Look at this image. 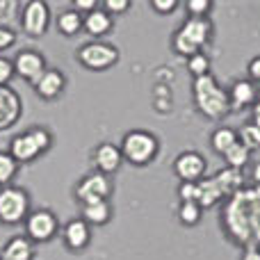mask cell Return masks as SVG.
<instances>
[{"instance_id": "obj_1", "label": "cell", "mask_w": 260, "mask_h": 260, "mask_svg": "<svg viewBox=\"0 0 260 260\" xmlns=\"http://www.w3.org/2000/svg\"><path fill=\"white\" fill-rule=\"evenodd\" d=\"M221 229L235 244L260 247V187L244 185L221 206Z\"/></svg>"}, {"instance_id": "obj_2", "label": "cell", "mask_w": 260, "mask_h": 260, "mask_svg": "<svg viewBox=\"0 0 260 260\" xmlns=\"http://www.w3.org/2000/svg\"><path fill=\"white\" fill-rule=\"evenodd\" d=\"M192 91H194V105L206 119L219 121V119L231 114L229 89H224L221 82L212 73H208L203 78H194Z\"/></svg>"}, {"instance_id": "obj_3", "label": "cell", "mask_w": 260, "mask_h": 260, "mask_svg": "<svg viewBox=\"0 0 260 260\" xmlns=\"http://www.w3.org/2000/svg\"><path fill=\"white\" fill-rule=\"evenodd\" d=\"M212 37V21L210 18H192L187 16L185 23L174 32V50L178 55H185V57H192L197 53H203L208 44H210Z\"/></svg>"}, {"instance_id": "obj_4", "label": "cell", "mask_w": 260, "mask_h": 260, "mask_svg": "<svg viewBox=\"0 0 260 260\" xmlns=\"http://www.w3.org/2000/svg\"><path fill=\"white\" fill-rule=\"evenodd\" d=\"M121 155L126 157L130 165L144 167L157 155V148H160V142L153 133L148 130H130V133L123 135L121 139Z\"/></svg>"}, {"instance_id": "obj_5", "label": "cell", "mask_w": 260, "mask_h": 260, "mask_svg": "<svg viewBox=\"0 0 260 260\" xmlns=\"http://www.w3.org/2000/svg\"><path fill=\"white\" fill-rule=\"evenodd\" d=\"M78 57L85 64L87 69H94V71H101V69H110L112 64H117L119 59V50L114 48L112 44H103V41H91V44L82 46L78 50Z\"/></svg>"}, {"instance_id": "obj_6", "label": "cell", "mask_w": 260, "mask_h": 260, "mask_svg": "<svg viewBox=\"0 0 260 260\" xmlns=\"http://www.w3.org/2000/svg\"><path fill=\"white\" fill-rule=\"evenodd\" d=\"M27 210V194L18 187H3L0 189V221L16 224L25 217Z\"/></svg>"}, {"instance_id": "obj_7", "label": "cell", "mask_w": 260, "mask_h": 260, "mask_svg": "<svg viewBox=\"0 0 260 260\" xmlns=\"http://www.w3.org/2000/svg\"><path fill=\"white\" fill-rule=\"evenodd\" d=\"M206 169H208L206 157L199 151H183L174 160V174L183 183H199V180H203Z\"/></svg>"}, {"instance_id": "obj_8", "label": "cell", "mask_w": 260, "mask_h": 260, "mask_svg": "<svg viewBox=\"0 0 260 260\" xmlns=\"http://www.w3.org/2000/svg\"><path fill=\"white\" fill-rule=\"evenodd\" d=\"M110 192H112V185H110L108 176L101 174V171H94V174L85 176L76 189V194L82 201V206H85V203H91V201H108Z\"/></svg>"}, {"instance_id": "obj_9", "label": "cell", "mask_w": 260, "mask_h": 260, "mask_svg": "<svg viewBox=\"0 0 260 260\" xmlns=\"http://www.w3.org/2000/svg\"><path fill=\"white\" fill-rule=\"evenodd\" d=\"M229 101H231V112H242L247 108H253L258 101V87L249 78H238L229 89Z\"/></svg>"}, {"instance_id": "obj_10", "label": "cell", "mask_w": 260, "mask_h": 260, "mask_svg": "<svg viewBox=\"0 0 260 260\" xmlns=\"http://www.w3.org/2000/svg\"><path fill=\"white\" fill-rule=\"evenodd\" d=\"M23 27L30 35H41L48 27V7L41 0H32L23 9Z\"/></svg>"}, {"instance_id": "obj_11", "label": "cell", "mask_w": 260, "mask_h": 260, "mask_svg": "<svg viewBox=\"0 0 260 260\" xmlns=\"http://www.w3.org/2000/svg\"><path fill=\"white\" fill-rule=\"evenodd\" d=\"M18 114H21V99L14 89L0 85V130L9 128L16 123Z\"/></svg>"}, {"instance_id": "obj_12", "label": "cell", "mask_w": 260, "mask_h": 260, "mask_svg": "<svg viewBox=\"0 0 260 260\" xmlns=\"http://www.w3.org/2000/svg\"><path fill=\"white\" fill-rule=\"evenodd\" d=\"M57 231V221H55L53 212L48 210H37L27 217V233L35 240H48L50 235Z\"/></svg>"}, {"instance_id": "obj_13", "label": "cell", "mask_w": 260, "mask_h": 260, "mask_svg": "<svg viewBox=\"0 0 260 260\" xmlns=\"http://www.w3.org/2000/svg\"><path fill=\"white\" fill-rule=\"evenodd\" d=\"M121 148L114 146V144H101L99 148L94 151V162H96V169L101 171V174H112V171H117L119 167H121Z\"/></svg>"}, {"instance_id": "obj_14", "label": "cell", "mask_w": 260, "mask_h": 260, "mask_svg": "<svg viewBox=\"0 0 260 260\" xmlns=\"http://www.w3.org/2000/svg\"><path fill=\"white\" fill-rule=\"evenodd\" d=\"M14 69H16L18 76L37 82L41 76H44V59H41L37 53H32V50H25V53H18L16 62H14Z\"/></svg>"}, {"instance_id": "obj_15", "label": "cell", "mask_w": 260, "mask_h": 260, "mask_svg": "<svg viewBox=\"0 0 260 260\" xmlns=\"http://www.w3.org/2000/svg\"><path fill=\"white\" fill-rule=\"evenodd\" d=\"M219 201H226V197H224V192H221V187H219L215 176L199 180L197 183V203L199 206L206 210V208H212Z\"/></svg>"}, {"instance_id": "obj_16", "label": "cell", "mask_w": 260, "mask_h": 260, "mask_svg": "<svg viewBox=\"0 0 260 260\" xmlns=\"http://www.w3.org/2000/svg\"><path fill=\"white\" fill-rule=\"evenodd\" d=\"M39 153H41L39 144L35 142V137H32L30 133H23V135H18V137L12 139V153H9V155H12L14 160L30 162V160H35Z\"/></svg>"}, {"instance_id": "obj_17", "label": "cell", "mask_w": 260, "mask_h": 260, "mask_svg": "<svg viewBox=\"0 0 260 260\" xmlns=\"http://www.w3.org/2000/svg\"><path fill=\"white\" fill-rule=\"evenodd\" d=\"M64 240L71 249H82L89 242V226H87L85 219H73L67 224L64 229Z\"/></svg>"}, {"instance_id": "obj_18", "label": "cell", "mask_w": 260, "mask_h": 260, "mask_svg": "<svg viewBox=\"0 0 260 260\" xmlns=\"http://www.w3.org/2000/svg\"><path fill=\"white\" fill-rule=\"evenodd\" d=\"M215 178H217V183H219L226 199H231L235 192H240V189L244 187V174L238 169H231V167H226L219 174H215Z\"/></svg>"}, {"instance_id": "obj_19", "label": "cell", "mask_w": 260, "mask_h": 260, "mask_svg": "<svg viewBox=\"0 0 260 260\" xmlns=\"http://www.w3.org/2000/svg\"><path fill=\"white\" fill-rule=\"evenodd\" d=\"M82 27H85L89 35L101 37V35H105V32L112 30V16H110L105 9H99V7H96L94 12H89V14L85 16V23H82Z\"/></svg>"}, {"instance_id": "obj_20", "label": "cell", "mask_w": 260, "mask_h": 260, "mask_svg": "<svg viewBox=\"0 0 260 260\" xmlns=\"http://www.w3.org/2000/svg\"><path fill=\"white\" fill-rule=\"evenodd\" d=\"M35 85H37L39 96H44V99H53V96H57L59 91H62L64 76L59 71H44V76H41Z\"/></svg>"}, {"instance_id": "obj_21", "label": "cell", "mask_w": 260, "mask_h": 260, "mask_svg": "<svg viewBox=\"0 0 260 260\" xmlns=\"http://www.w3.org/2000/svg\"><path fill=\"white\" fill-rule=\"evenodd\" d=\"M238 130L231 128V126H219L215 128V133L210 135V144H212V151H217L219 155H224L233 144H238Z\"/></svg>"}, {"instance_id": "obj_22", "label": "cell", "mask_w": 260, "mask_h": 260, "mask_svg": "<svg viewBox=\"0 0 260 260\" xmlns=\"http://www.w3.org/2000/svg\"><path fill=\"white\" fill-rule=\"evenodd\" d=\"M110 215H112V208L108 201H91L82 206V217L91 224H108Z\"/></svg>"}, {"instance_id": "obj_23", "label": "cell", "mask_w": 260, "mask_h": 260, "mask_svg": "<svg viewBox=\"0 0 260 260\" xmlns=\"http://www.w3.org/2000/svg\"><path fill=\"white\" fill-rule=\"evenodd\" d=\"M226 160V165L231 167V169H238V171H242L244 167L249 165V157H251V151H249L244 144H233V146L229 148V151L221 155Z\"/></svg>"}, {"instance_id": "obj_24", "label": "cell", "mask_w": 260, "mask_h": 260, "mask_svg": "<svg viewBox=\"0 0 260 260\" xmlns=\"http://www.w3.org/2000/svg\"><path fill=\"white\" fill-rule=\"evenodd\" d=\"M82 23H85V18H82L80 12H76V9L62 12L57 18V27H59V32H64V35H76V32H80Z\"/></svg>"}, {"instance_id": "obj_25", "label": "cell", "mask_w": 260, "mask_h": 260, "mask_svg": "<svg viewBox=\"0 0 260 260\" xmlns=\"http://www.w3.org/2000/svg\"><path fill=\"white\" fill-rule=\"evenodd\" d=\"M30 256H32V247L25 238H14L5 247V260H30Z\"/></svg>"}, {"instance_id": "obj_26", "label": "cell", "mask_w": 260, "mask_h": 260, "mask_svg": "<svg viewBox=\"0 0 260 260\" xmlns=\"http://www.w3.org/2000/svg\"><path fill=\"white\" fill-rule=\"evenodd\" d=\"M201 215H203V208L199 203H192V201H180L178 206V219L183 221L185 226H197L201 221Z\"/></svg>"}, {"instance_id": "obj_27", "label": "cell", "mask_w": 260, "mask_h": 260, "mask_svg": "<svg viewBox=\"0 0 260 260\" xmlns=\"http://www.w3.org/2000/svg\"><path fill=\"white\" fill-rule=\"evenodd\" d=\"M238 139L249 151H258L260 148V128L253 126V123H247V126H242L238 130Z\"/></svg>"}, {"instance_id": "obj_28", "label": "cell", "mask_w": 260, "mask_h": 260, "mask_svg": "<svg viewBox=\"0 0 260 260\" xmlns=\"http://www.w3.org/2000/svg\"><path fill=\"white\" fill-rule=\"evenodd\" d=\"M210 57L206 53H197L192 57H187V71L192 73L194 78H203L210 73Z\"/></svg>"}, {"instance_id": "obj_29", "label": "cell", "mask_w": 260, "mask_h": 260, "mask_svg": "<svg viewBox=\"0 0 260 260\" xmlns=\"http://www.w3.org/2000/svg\"><path fill=\"white\" fill-rule=\"evenodd\" d=\"M185 9H187V16H192V18H208L212 3L210 0H187Z\"/></svg>"}, {"instance_id": "obj_30", "label": "cell", "mask_w": 260, "mask_h": 260, "mask_svg": "<svg viewBox=\"0 0 260 260\" xmlns=\"http://www.w3.org/2000/svg\"><path fill=\"white\" fill-rule=\"evenodd\" d=\"M16 174V160L9 153H0V183H9Z\"/></svg>"}, {"instance_id": "obj_31", "label": "cell", "mask_w": 260, "mask_h": 260, "mask_svg": "<svg viewBox=\"0 0 260 260\" xmlns=\"http://www.w3.org/2000/svg\"><path fill=\"white\" fill-rule=\"evenodd\" d=\"M151 7L155 9L157 14H171L176 7H178V3H176V0H153Z\"/></svg>"}, {"instance_id": "obj_32", "label": "cell", "mask_w": 260, "mask_h": 260, "mask_svg": "<svg viewBox=\"0 0 260 260\" xmlns=\"http://www.w3.org/2000/svg\"><path fill=\"white\" fill-rule=\"evenodd\" d=\"M247 73H249V80H251V82H260V55H256V57L249 59Z\"/></svg>"}, {"instance_id": "obj_33", "label": "cell", "mask_w": 260, "mask_h": 260, "mask_svg": "<svg viewBox=\"0 0 260 260\" xmlns=\"http://www.w3.org/2000/svg\"><path fill=\"white\" fill-rule=\"evenodd\" d=\"M130 7L128 0H105V12H126V9Z\"/></svg>"}, {"instance_id": "obj_34", "label": "cell", "mask_w": 260, "mask_h": 260, "mask_svg": "<svg viewBox=\"0 0 260 260\" xmlns=\"http://www.w3.org/2000/svg\"><path fill=\"white\" fill-rule=\"evenodd\" d=\"M12 69H14V64L9 62V59L0 57V85L9 80V76H12Z\"/></svg>"}, {"instance_id": "obj_35", "label": "cell", "mask_w": 260, "mask_h": 260, "mask_svg": "<svg viewBox=\"0 0 260 260\" xmlns=\"http://www.w3.org/2000/svg\"><path fill=\"white\" fill-rule=\"evenodd\" d=\"M9 44H14V32L7 27H0V50L7 48Z\"/></svg>"}, {"instance_id": "obj_36", "label": "cell", "mask_w": 260, "mask_h": 260, "mask_svg": "<svg viewBox=\"0 0 260 260\" xmlns=\"http://www.w3.org/2000/svg\"><path fill=\"white\" fill-rule=\"evenodd\" d=\"M240 260H260V247H247Z\"/></svg>"}, {"instance_id": "obj_37", "label": "cell", "mask_w": 260, "mask_h": 260, "mask_svg": "<svg viewBox=\"0 0 260 260\" xmlns=\"http://www.w3.org/2000/svg\"><path fill=\"white\" fill-rule=\"evenodd\" d=\"M12 7H14L12 0H0V21H5V16L12 12Z\"/></svg>"}, {"instance_id": "obj_38", "label": "cell", "mask_w": 260, "mask_h": 260, "mask_svg": "<svg viewBox=\"0 0 260 260\" xmlns=\"http://www.w3.org/2000/svg\"><path fill=\"white\" fill-rule=\"evenodd\" d=\"M76 9H87V12H94L96 3H94V0H76Z\"/></svg>"}, {"instance_id": "obj_39", "label": "cell", "mask_w": 260, "mask_h": 260, "mask_svg": "<svg viewBox=\"0 0 260 260\" xmlns=\"http://www.w3.org/2000/svg\"><path fill=\"white\" fill-rule=\"evenodd\" d=\"M251 123L260 128V99L256 101V105L251 108Z\"/></svg>"}, {"instance_id": "obj_40", "label": "cell", "mask_w": 260, "mask_h": 260, "mask_svg": "<svg viewBox=\"0 0 260 260\" xmlns=\"http://www.w3.org/2000/svg\"><path fill=\"white\" fill-rule=\"evenodd\" d=\"M251 180H253V185H256V187H260V162H256V165H253V169H251Z\"/></svg>"}, {"instance_id": "obj_41", "label": "cell", "mask_w": 260, "mask_h": 260, "mask_svg": "<svg viewBox=\"0 0 260 260\" xmlns=\"http://www.w3.org/2000/svg\"><path fill=\"white\" fill-rule=\"evenodd\" d=\"M3 260H5V258H3Z\"/></svg>"}]
</instances>
